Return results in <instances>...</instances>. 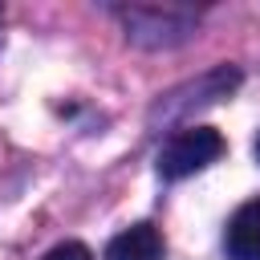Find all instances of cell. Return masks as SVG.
I'll return each mask as SVG.
<instances>
[{"label":"cell","instance_id":"cell-3","mask_svg":"<svg viewBox=\"0 0 260 260\" xmlns=\"http://www.w3.org/2000/svg\"><path fill=\"white\" fill-rule=\"evenodd\" d=\"M106 260H162V236L154 223H134L106 244Z\"/></svg>","mask_w":260,"mask_h":260},{"label":"cell","instance_id":"cell-5","mask_svg":"<svg viewBox=\"0 0 260 260\" xmlns=\"http://www.w3.org/2000/svg\"><path fill=\"white\" fill-rule=\"evenodd\" d=\"M256 158H260V134H256Z\"/></svg>","mask_w":260,"mask_h":260},{"label":"cell","instance_id":"cell-2","mask_svg":"<svg viewBox=\"0 0 260 260\" xmlns=\"http://www.w3.org/2000/svg\"><path fill=\"white\" fill-rule=\"evenodd\" d=\"M223 248L232 260H260V195L236 207L223 232Z\"/></svg>","mask_w":260,"mask_h":260},{"label":"cell","instance_id":"cell-1","mask_svg":"<svg viewBox=\"0 0 260 260\" xmlns=\"http://www.w3.org/2000/svg\"><path fill=\"white\" fill-rule=\"evenodd\" d=\"M223 154V138L211 126H187L158 150V175L162 179H187L203 167H211Z\"/></svg>","mask_w":260,"mask_h":260},{"label":"cell","instance_id":"cell-4","mask_svg":"<svg viewBox=\"0 0 260 260\" xmlns=\"http://www.w3.org/2000/svg\"><path fill=\"white\" fill-rule=\"evenodd\" d=\"M45 260H93V256H89V248H85V244H77V240H65V244H57V248H53Z\"/></svg>","mask_w":260,"mask_h":260}]
</instances>
